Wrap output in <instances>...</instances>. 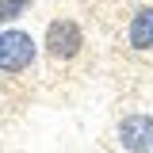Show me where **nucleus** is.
I'll list each match as a JSON object with an SVG mask.
<instances>
[{"label":"nucleus","instance_id":"f257e3e1","mask_svg":"<svg viewBox=\"0 0 153 153\" xmlns=\"http://www.w3.org/2000/svg\"><path fill=\"white\" fill-rule=\"evenodd\" d=\"M35 61V38L27 31H0V73H23Z\"/></svg>","mask_w":153,"mask_h":153},{"label":"nucleus","instance_id":"f03ea898","mask_svg":"<svg viewBox=\"0 0 153 153\" xmlns=\"http://www.w3.org/2000/svg\"><path fill=\"white\" fill-rule=\"evenodd\" d=\"M80 46H84V31L76 27L73 19H54V23L46 27V54L54 57V61L76 57Z\"/></svg>","mask_w":153,"mask_h":153},{"label":"nucleus","instance_id":"7ed1b4c3","mask_svg":"<svg viewBox=\"0 0 153 153\" xmlns=\"http://www.w3.org/2000/svg\"><path fill=\"white\" fill-rule=\"evenodd\" d=\"M119 142L130 153H149L153 149V115H126L119 123Z\"/></svg>","mask_w":153,"mask_h":153},{"label":"nucleus","instance_id":"20e7f679","mask_svg":"<svg viewBox=\"0 0 153 153\" xmlns=\"http://www.w3.org/2000/svg\"><path fill=\"white\" fill-rule=\"evenodd\" d=\"M126 38H130L134 50H149V46H153V8H142V12L130 19Z\"/></svg>","mask_w":153,"mask_h":153},{"label":"nucleus","instance_id":"39448f33","mask_svg":"<svg viewBox=\"0 0 153 153\" xmlns=\"http://www.w3.org/2000/svg\"><path fill=\"white\" fill-rule=\"evenodd\" d=\"M31 8V0H0V23H12Z\"/></svg>","mask_w":153,"mask_h":153}]
</instances>
